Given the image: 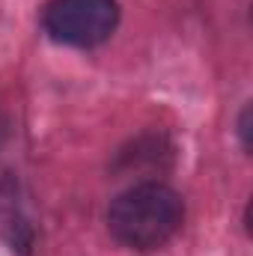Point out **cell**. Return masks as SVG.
I'll list each match as a JSON object with an SVG mask.
<instances>
[{
    "mask_svg": "<svg viewBox=\"0 0 253 256\" xmlns=\"http://www.w3.org/2000/svg\"><path fill=\"white\" fill-rule=\"evenodd\" d=\"M185 224V200L170 185L149 179L122 191L108 208L110 236L131 250L164 248Z\"/></svg>",
    "mask_w": 253,
    "mask_h": 256,
    "instance_id": "1",
    "label": "cell"
},
{
    "mask_svg": "<svg viewBox=\"0 0 253 256\" xmlns=\"http://www.w3.org/2000/svg\"><path fill=\"white\" fill-rule=\"evenodd\" d=\"M120 24L116 0H48L42 9L45 33L68 48H96Z\"/></svg>",
    "mask_w": 253,
    "mask_h": 256,
    "instance_id": "2",
    "label": "cell"
},
{
    "mask_svg": "<svg viewBox=\"0 0 253 256\" xmlns=\"http://www.w3.org/2000/svg\"><path fill=\"white\" fill-rule=\"evenodd\" d=\"M173 155H176V149L164 134H140L116 152L114 173L116 176H143V182H149V176L170 170Z\"/></svg>",
    "mask_w": 253,
    "mask_h": 256,
    "instance_id": "3",
    "label": "cell"
},
{
    "mask_svg": "<svg viewBox=\"0 0 253 256\" xmlns=\"http://www.w3.org/2000/svg\"><path fill=\"white\" fill-rule=\"evenodd\" d=\"M238 137H242V149L250 152V104L242 108V116H238Z\"/></svg>",
    "mask_w": 253,
    "mask_h": 256,
    "instance_id": "4",
    "label": "cell"
},
{
    "mask_svg": "<svg viewBox=\"0 0 253 256\" xmlns=\"http://www.w3.org/2000/svg\"><path fill=\"white\" fill-rule=\"evenodd\" d=\"M3 140H6V116L0 114V146H3Z\"/></svg>",
    "mask_w": 253,
    "mask_h": 256,
    "instance_id": "5",
    "label": "cell"
}]
</instances>
